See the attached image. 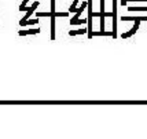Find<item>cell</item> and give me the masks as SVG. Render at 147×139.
I'll use <instances>...</instances> for the list:
<instances>
[{
    "instance_id": "277c9868",
    "label": "cell",
    "mask_w": 147,
    "mask_h": 139,
    "mask_svg": "<svg viewBox=\"0 0 147 139\" xmlns=\"http://www.w3.org/2000/svg\"><path fill=\"white\" fill-rule=\"evenodd\" d=\"M121 21H147V17H121Z\"/></svg>"
},
{
    "instance_id": "7c38bea8",
    "label": "cell",
    "mask_w": 147,
    "mask_h": 139,
    "mask_svg": "<svg viewBox=\"0 0 147 139\" xmlns=\"http://www.w3.org/2000/svg\"><path fill=\"white\" fill-rule=\"evenodd\" d=\"M78 1H80V0H74V1H73V4H71L70 6V8H69V11H70V13H76V6L77 4H78Z\"/></svg>"
},
{
    "instance_id": "ba28073f",
    "label": "cell",
    "mask_w": 147,
    "mask_h": 139,
    "mask_svg": "<svg viewBox=\"0 0 147 139\" xmlns=\"http://www.w3.org/2000/svg\"><path fill=\"white\" fill-rule=\"evenodd\" d=\"M87 32H88V29L84 28V29H78V31H70L69 35H70V36H76V35H84V33H87Z\"/></svg>"
},
{
    "instance_id": "9c48e42d",
    "label": "cell",
    "mask_w": 147,
    "mask_h": 139,
    "mask_svg": "<svg viewBox=\"0 0 147 139\" xmlns=\"http://www.w3.org/2000/svg\"><path fill=\"white\" fill-rule=\"evenodd\" d=\"M128 11H147V7H135V6H128Z\"/></svg>"
},
{
    "instance_id": "8992f818",
    "label": "cell",
    "mask_w": 147,
    "mask_h": 139,
    "mask_svg": "<svg viewBox=\"0 0 147 139\" xmlns=\"http://www.w3.org/2000/svg\"><path fill=\"white\" fill-rule=\"evenodd\" d=\"M55 15H52L51 17V40L55 39Z\"/></svg>"
},
{
    "instance_id": "5bb4252c",
    "label": "cell",
    "mask_w": 147,
    "mask_h": 139,
    "mask_svg": "<svg viewBox=\"0 0 147 139\" xmlns=\"http://www.w3.org/2000/svg\"><path fill=\"white\" fill-rule=\"evenodd\" d=\"M100 15H102L100 11H99V13H92V17H94V18H100Z\"/></svg>"
},
{
    "instance_id": "9a60e30c",
    "label": "cell",
    "mask_w": 147,
    "mask_h": 139,
    "mask_svg": "<svg viewBox=\"0 0 147 139\" xmlns=\"http://www.w3.org/2000/svg\"><path fill=\"white\" fill-rule=\"evenodd\" d=\"M120 4H121V6H127L128 3H127V0H120Z\"/></svg>"
},
{
    "instance_id": "30bf717a",
    "label": "cell",
    "mask_w": 147,
    "mask_h": 139,
    "mask_svg": "<svg viewBox=\"0 0 147 139\" xmlns=\"http://www.w3.org/2000/svg\"><path fill=\"white\" fill-rule=\"evenodd\" d=\"M88 19H70V25H78V24H87Z\"/></svg>"
},
{
    "instance_id": "52a82bcc",
    "label": "cell",
    "mask_w": 147,
    "mask_h": 139,
    "mask_svg": "<svg viewBox=\"0 0 147 139\" xmlns=\"http://www.w3.org/2000/svg\"><path fill=\"white\" fill-rule=\"evenodd\" d=\"M94 36H111V37H113V32H106V31L94 32V33H92V37H94Z\"/></svg>"
},
{
    "instance_id": "2e32d148",
    "label": "cell",
    "mask_w": 147,
    "mask_h": 139,
    "mask_svg": "<svg viewBox=\"0 0 147 139\" xmlns=\"http://www.w3.org/2000/svg\"><path fill=\"white\" fill-rule=\"evenodd\" d=\"M40 1H43V0H40Z\"/></svg>"
},
{
    "instance_id": "7a4b0ae2",
    "label": "cell",
    "mask_w": 147,
    "mask_h": 139,
    "mask_svg": "<svg viewBox=\"0 0 147 139\" xmlns=\"http://www.w3.org/2000/svg\"><path fill=\"white\" fill-rule=\"evenodd\" d=\"M139 26H140V21H135L134 28H132V29H131L129 32H127V33H122V35H121V39H128V37H131V36H134L135 33L138 32Z\"/></svg>"
},
{
    "instance_id": "5b68a950",
    "label": "cell",
    "mask_w": 147,
    "mask_h": 139,
    "mask_svg": "<svg viewBox=\"0 0 147 139\" xmlns=\"http://www.w3.org/2000/svg\"><path fill=\"white\" fill-rule=\"evenodd\" d=\"M38 22V19H28V21H19V25L25 26V25H36Z\"/></svg>"
},
{
    "instance_id": "3957f363",
    "label": "cell",
    "mask_w": 147,
    "mask_h": 139,
    "mask_svg": "<svg viewBox=\"0 0 147 139\" xmlns=\"http://www.w3.org/2000/svg\"><path fill=\"white\" fill-rule=\"evenodd\" d=\"M19 36H26V35H37L40 33V29H29V31H19Z\"/></svg>"
},
{
    "instance_id": "8fae6325",
    "label": "cell",
    "mask_w": 147,
    "mask_h": 139,
    "mask_svg": "<svg viewBox=\"0 0 147 139\" xmlns=\"http://www.w3.org/2000/svg\"><path fill=\"white\" fill-rule=\"evenodd\" d=\"M36 15H37V18H40V17H50L51 18L52 15H54V13H36Z\"/></svg>"
},
{
    "instance_id": "4fadbf2b",
    "label": "cell",
    "mask_w": 147,
    "mask_h": 139,
    "mask_svg": "<svg viewBox=\"0 0 147 139\" xmlns=\"http://www.w3.org/2000/svg\"><path fill=\"white\" fill-rule=\"evenodd\" d=\"M28 3H29V0H24V1L21 3V6H19V11H25V7Z\"/></svg>"
},
{
    "instance_id": "6da1fadb",
    "label": "cell",
    "mask_w": 147,
    "mask_h": 139,
    "mask_svg": "<svg viewBox=\"0 0 147 139\" xmlns=\"http://www.w3.org/2000/svg\"><path fill=\"white\" fill-rule=\"evenodd\" d=\"M117 0H113V37H117Z\"/></svg>"
}]
</instances>
